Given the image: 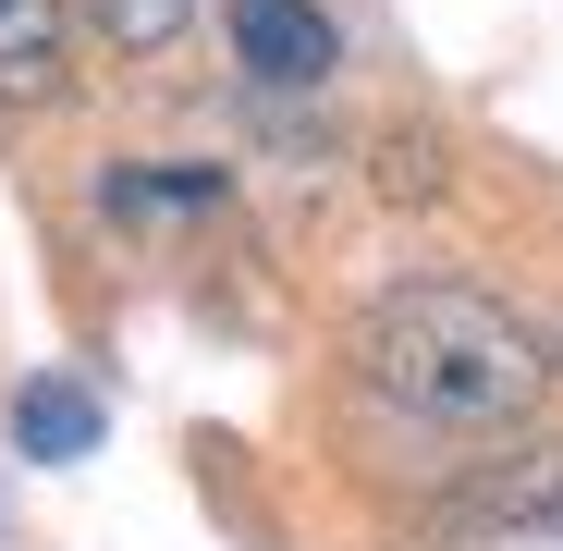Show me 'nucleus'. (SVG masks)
I'll use <instances>...</instances> for the list:
<instances>
[{"label":"nucleus","mask_w":563,"mask_h":551,"mask_svg":"<svg viewBox=\"0 0 563 551\" xmlns=\"http://www.w3.org/2000/svg\"><path fill=\"white\" fill-rule=\"evenodd\" d=\"M233 62H245V86H282V99H307V86H331V62H343V25L319 13V0H233Z\"/></svg>","instance_id":"obj_2"},{"label":"nucleus","mask_w":563,"mask_h":551,"mask_svg":"<svg viewBox=\"0 0 563 551\" xmlns=\"http://www.w3.org/2000/svg\"><path fill=\"white\" fill-rule=\"evenodd\" d=\"M86 25H99L111 49H172L184 25H197V0H74Z\"/></svg>","instance_id":"obj_6"},{"label":"nucleus","mask_w":563,"mask_h":551,"mask_svg":"<svg viewBox=\"0 0 563 551\" xmlns=\"http://www.w3.org/2000/svg\"><path fill=\"white\" fill-rule=\"evenodd\" d=\"M62 49H74V0H0V99H25V111L62 99V74H74Z\"/></svg>","instance_id":"obj_3"},{"label":"nucleus","mask_w":563,"mask_h":551,"mask_svg":"<svg viewBox=\"0 0 563 551\" xmlns=\"http://www.w3.org/2000/svg\"><path fill=\"white\" fill-rule=\"evenodd\" d=\"M99 209L111 221H184V209H221V172H111Z\"/></svg>","instance_id":"obj_5"},{"label":"nucleus","mask_w":563,"mask_h":551,"mask_svg":"<svg viewBox=\"0 0 563 551\" xmlns=\"http://www.w3.org/2000/svg\"><path fill=\"white\" fill-rule=\"evenodd\" d=\"M13 441L37 453V466L99 453V393H86V381H25V393H13Z\"/></svg>","instance_id":"obj_4"},{"label":"nucleus","mask_w":563,"mask_h":551,"mask_svg":"<svg viewBox=\"0 0 563 551\" xmlns=\"http://www.w3.org/2000/svg\"><path fill=\"white\" fill-rule=\"evenodd\" d=\"M355 381L380 393L393 417H417V429L490 441V429L539 417L551 343L503 295H478V283H393L380 307L355 319Z\"/></svg>","instance_id":"obj_1"}]
</instances>
